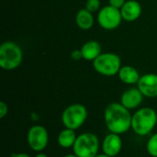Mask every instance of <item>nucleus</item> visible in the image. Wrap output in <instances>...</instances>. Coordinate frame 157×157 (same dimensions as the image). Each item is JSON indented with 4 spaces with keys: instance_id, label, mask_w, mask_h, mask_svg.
<instances>
[{
    "instance_id": "12",
    "label": "nucleus",
    "mask_w": 157,
    "mask_h": 157,
    "mask_svg": "<svg viewBox=\"0 0 157 157\" xmlns=\"http://www.w3.org/2000/svg\"><path fill=\"white\" fill-rule=\"evenodd\" d=\"M122 19L128 22L135 21L142 15V6L136 0H127L121 8Z\"/></svg>"
},
{
    "instance_id": "18",
    "label": "nucleus",
    "mask_w": 157,
    "mask_h": 157,
    "mask_svg": "<svg viewBox=\"0 0 157 157\" xmlns=\"http://www.w3.org/2000/svg\"><path fill=\"white\" fill-rule=\"evenodd\" d=\"M100 0H86V8L91 13L98 11L100 9Z\"/></svg>"
},
{
    "instance_id": "23",
    "label": "nucleus",
    "mask_w": 157,
    "mask_h": 157,
    "mask_svg": "<svg viewBox=\"0 0 157 157\" xmlns=\"http://www.w3.org/2000/svg\"><path fill=\"white\" fill-rule=\"evenodd\" d=\"M35 157H49L47 155H45V154H43V153H38L36 155H35Z\"/></svg>"
},
{
    "instance_id": "9",
    "label": "nucleus",
    "mask_w": 157,
    "mask_h": 157,
    "mask_svg": "<svg viewBox=\"0 0 157 157\" xmlns=\"http://www.w3.org/2000/svg\"><path fill=\"white\" fill-rule=\"evenodd\" d=\"M137 87L146 98L157 97V75L146 74L141 76L137 83Z\"/></svg>"
},
{
    "instance_id": "5",
    "label": "nucleus",
    "mask_w": 157,
    "mask_h": 157,
    "mask_svg": "<svg viewBox=\"0 0 157 157\" xmlns=\"http://www.w3.org/2000/svg\"><path fill=\"white\" fill-rule=\"evenodd\" d=\"M87 109L82 104H72L62 113V122L64 128L74 131L78 130L87 119Z\"/></svg>"
},
{
    "instance_id": "2",
    "label": "nucleus",
    "mask_w": 157,
    "mask_h": 157,
    "mask_svg": "<svg viewBox=\"0 0 157 157\" xmlns=\"http://www.w3.org/2000/svg\"><path fill=\"white\" fill-rule=\"evenodd\" d=\"M156 123V111L152 108H142L132 115V129L137 135L146 136L153 132Z\"/></svg>"
},
{
    "instance_id": "13",
    "label": "nucleus",
    "mask_w": 157,
    "mask_h": 157,
    "mask_svg": "<svg viewBox=\"0 0 157 157\" xmlns=\"http://www.w3.org/2000/svg\"><path fill=\"white\" fill-rule=\"evenodd\" d=\"M101 45L98 41L89 40L86 41L81 48L83 59L86 61H94L101 54Z\"/></svg>"
},
{
    "instance_id": "10",
    "label": "nucleus",
    "mask_w": 157,
    "mask_h": 157,
    "mask_svg": "<svg viewBox=\"0 0 157 157\" xmlns=\"http://www.w3.org/2000/svg\"><path fill=\"white\" fill-rule=\"evenodd\" d=\"M122 149V140L120 134L109 132L103 140V153L111 157L117 156Z\"/></svg>"
},
{
    "instance_id": "20",
    "label": "nucleus",
    "mask_w": 157,
    "mask_h": 157,
    "mask_svg": "<svg viewBox=\"0 0 157 157\" xmlns=\"http://www.w3.org/2000/svg\"><path fill=\"white\" fill-rule=\"evenodd\" d=\"M8 112V108L7 105L4 102L1 101L0 102V119H3Z\"/></svg>"
},
{
    "instance_id": "3",
    "label": "nucleus",
    "mask_w": 157,
    "mask_h": 157,
    "mask_svg": "<svg viewBox=\"0 0 157 157\" xmlns=\"http://www.w3.org/2000/svg\"><path fill=\"white\" fill-rule=\"evenodd\" d=\"M23 59L21 48L13 41H5L0 46V67L6 71L17 68Z\"/></svg>"
},
{
    "instance_id": "21",
    "label": "nucleus",
    "mask_w": 157,
    "mask_h": 157,
    "mask_svg": "<svg viewBox=\"0 0 157 157\" xmlns=\"http://www.w3.org/2000/svg\"><path fill=\"white\" fill-rule=\"evenodd\" d=\"M71 58L75 61H79L80 59H83V55L81 52V50H75L71 53Z\"/></svg>"
},
{
    "instance_id": "22",
    "label": "nucleus",
    "mask_w": 157,
    "mask_h": 157,
    "mask_svg": "<svg viewBox=\"0 0 157 157\" xmlns=\"http://www.w3.org/2000/svg\"><path fill=\"white\" fill-rule=\"evenodd\" d=\"M13 157H30L28 154H26V153H20V154H16V155H14Z\"/></svg>"
},
{
    "instance_id": "25",
    "label": "nucleus",
    "mask_w": 157,
    "mask_h": 157,
    "mask_svg": "<svg viewBox=\"0 0 157 157\" xmlns=\"http://www.w3.org/2000/svg\"><path fill=\"white\" fill-rule=\"evenodd\" d=\"M63 157H78V156H76L75 154H73V155H64V156H63Z\"/></svg>"
},
{
    "instance_id": "6",
    "label": "nucleus",
    "mask_w": 157,
    "mask_h": 157,
    "mask_svg": "<svg viewBox=\"0 0 157 157\" xmlns=\"http://www.w3.org/2000/svg\"><path fill=\"white\" fill-rule=\"evenodd\" d=\"M93 67L98 74L105 76H114L121 68V57L112 52H103L93 61Z\"/></svg>"
},
{
    "instance_id": "4",
    "label": "nucleus",
    "mask_w": 157,
    "mask_h": 157,
    "mask_svg": "<svg viewBox=\"0 0 157 157\" xmlns=\"http://www.w3.org/2000/svg\"><path fill=\"white\" fill-rule=\"evenodd\" d=\"M99 144V139L95 133H81L73 146L74 154L78 157H96L98 155Z\"/></svg>"
},
{
    "instance_id": "8",
    "label": "nucleus",
    "mask_w": 157,
    "mask_h": 157,
    "mask_svg": "<svg viewBox=\"0 0 157 157\" xmlns=\"http://www.w3.org/2000/svg\"><path fill=\"white\" fill-rule=\"evenodd\" d=\"M122 20L121 9L115 8L111 6L102 7L98 14V22L99 26L107 30L117 29Z\"/></svg>"
},
{
    "instance_id": "15",
    "label": "nucleus",
    "mask_w": 157,
    "mask_h": 157,
    "mask_svg": "<svg viewBox=\"0 0 157 157\" xmlns=\"http://www.w3.org/2000/svg\"><path fill=\"white\" fill-rule=\"evenodd\" d=\"M75 21L79 29L83 30H88L94 25V17L92 13L86 8H83L77 12Z\"/></svg>"
},
{
    "instance_id": "14",
    "label": "nucleus",
    "mask_w": 157,
    "mask_h": 157,
    "mask_svg": "<svg viewBox=\"0 0 157 157\" xmlns=\"http://www.w3.org/2000/svg\"><path fill=\"white\" fill-rule=\"evenodd\" d=\"M118 75H119V78L121 79V81L127 85L137 84L141 78L139 72L134 67L130 66V65L121 66V68L119 71Z\"/></svg>"
},
{
    "instance_id": "16",
    "label": "nucleus",
    "mask_w": 157,
    "mask_h": 157,
    "mask_svg": "<svg viewBox=\"0 0 157 157\" xmlns=\"http://www.w3.org/2000/svg\"><path fill=\"white\" fill-rule=\"evenodd\" d=\"M76 138H77V136L75 134V131L65 128L63 131H61L60 133L58 134L57 142L61 147L70 148V147L74 146Z\"/></svg>"
},
{
    "instance_id": "11",
    "label": "nucleus",
    "mask_w": 157,
    "mask_h": 157,
    "mask_svg": "<svg viewBox=\"0 0 157 157\" xmlns=\"http://www.w3.org/2000/svg\"><path fill=\"white\" fill-rule=\"evenodd\" d=\"M144 95L139 88L132 87L125 90L121 97V103L128 109H137L144 100Z\"/></svg>"
},
{
    "instance_id": "17",
    "label": "nucleus",
    "mask_w": 157,
    "mask_h": 157,
    "mask_svg": "<svg viewBox=\"0 0 157 157\" xmlns=\"http://www.w3.org/2000/svg\"><path fill=\"white\" fill-rule=\"evenodd\" d=\"M146 149L151 156L157 157V132L149 138L146 144Z\"/></svg>"
},
{
    "instance_id": "1",
    "label": "nucleus",
    "mask_w": 157,
    "mask_h": 157,
    "mask_svg": "<svg viewBox=\"0 0 157 157\" xmlns=\"http://www.w3.org/2000/svg\"><path fill=\"white\" fill-rule=\"evenodd\" d=\"M132 115L130 109L121 103L113 102L107 106L104 112V121L109 132L123 134L132 129Z\"/></svg>"
},
{
    "instance_id": "7",
    "label": "nucleus",
    "mask_w": 157,
    "mask_h": 157,
    "mask_svg": "<svg viewBox=\"0 0 157 157\" xmlns=\"http://www.w3.org/2000/svg\"><path fill=\"white\" fill-rule=\"evenodd\" d=\"M27 142L29 147L37 152H42L48 145L49 133L46 128L42 125H34L28 131Z\"/></svg>"
},
{
    "instance_id": "24",
    "label": "nucleus",
    "mask_w": 157,
    "mask_h": 157,
    "mask_svg": "<svg viewBox=\"0 0 157 157\" xmlns=\"http://www.w3.org/2000/svg\"><path fill=\"white\" fill-rule=\"evenodd\" d=\"M96 157H111V156H109V155H106V154H100V155H98Z\"/></svg>"
},
{
    "instance_id": "19",
    "label": "nucleus",
    "mask_w": 157,
    "mask_h": 157,
    "mask_svg": "<svg viewBox=\"0 0 157 157\" xmlns=\"http://www.w3.org/2000/svg\"><path fill=\"white\" fill-rule=\"evenodd\" d=\"M126 0H109V6L115 7V8H118V9H121L123 5L125 4Z\"/></svg>"
}]
</instances>
